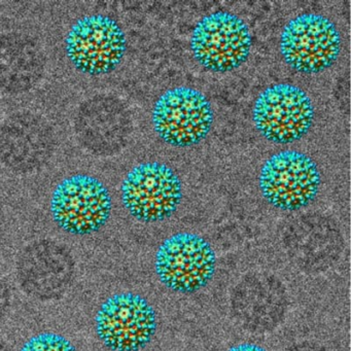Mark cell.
<instances>
[{"label":"cell","mask_w":351,"mask_h":351,"mask_svg":"<svg viewBox=\"0 0 351 351\" xmlns=\"http://www.w3.org/2000/svg\"><path fill=\"white\" fill-rule=\"evenodd\" d=\"M112 201L106 184L95 176L77 173L57 184L50 210L55 223L71 235L86 236L104 227Z\"/></svg>","instance_id":"1"},{"label":"cell","mask_w":351,"mask_h":351,"mask_svg":"<svg viewBox=\"0 0 351 351\" xmlns=\"http://www.w3.org/2000/svg\"><path fill=\"white\" fill-rule=\"evenodd\" d=\"M126 36L112 18L101 14L80 18L65 40V52L71 64L88 75L114 71L126 53Z\"/></svg>","instance_id":"2"},{"label":"cell","mask_w":351,"mask_h":351,"mask_svg":"<svg viewBox=\"0 0 351 351\" xmlns=\"http://www.w3.org/2000/svg\"><path fill=\"white\" fill-rule=\"evenodd\" d=\"M182 186L165 164L145 162L133 167L123 180L121 199L137 221L156 223L171 217L180 206Z\"/></svg>","instance_id":"3"},{"label":"cell","mask_w":351,"mask_h":351,"mask_svg":"<svg viewBox=\"0 0 351 351\" xmlns=\"http://www.w3.org/2000/svg\"><path fill=\"white\" fill-rule=\"evenodd\" d=\"M157 315L151 304L138 293L110 295L98 309L95 330L110 351H139L157 330Z\"/></svg>","instance_id":"4"},{"label":"cell","mask_w":351,"mask_h":351,"mask_svg":"<svg viewBox=\"0 0 351 351\" xmlns=\"http://www.w3.org/2000/svg\"><path fill=\"white\" fill-rule=\"evenodd\" d=\"M215 252L197 234H174L160 245L156 272L165 287L176 293H192L206 287L215 272Z\"/></svg>","instance_id":"5"},{"label":"cell","mask_w":351,"mask_h":351,"mask_svg":"<svg viewBox=\"0 0 351 351\" xmlns=\"http://www.w3.org/2000/svg\"><path fill=\"white\" fill-rule=\"evenodd\" d=\"M260 189L264 198L281 210H299L315 199L320 174L311 158L297 151L271 156L261 169Z\"/></svg>","instance_id":"6"},{"label":"cell","mask_w":351,"mask_h":351,"mask_svg":"<svg viewBox=\"0 0 351 351\" xmlns=\"http://www.w3.org/2000/svg\"><path fill=\"white\" fill-rule=\"evenodd\" d=\"M16 271L24 293L38 301H55L71 287L75 261L71 250L60 242L38 240L20 252Z\"/></svg>","instance_id":"7"},{"label":"cell","mask_w":351,"mask_h":351,"mask_svg":"<svg viewBox=\"0 0 351 351\" xmlns=\"http://www.w3.org/2000/svg\"><path fill=\"white\" fill-rule=\"evenodd\" d=\"M213 112L206 96L190 87H176L160 96L153 126L160 138L173 147L197 145L208 135Z\"/></svg>","instance_id":"8"},{"label":"cell","mask_w":351,"mask_h":351,"mask_svg":"<svg viewBox=\"0 0 351 351\" xmlns=\"http://www.w3.org/2000/svg\"><path fill=\"white\" fill-rule=\"evenodd\" d=\"M252 36L243 20L228 12H215L197 23L191 50L195 59L209 71L227 73L250 56Z\"/></svg>","instance_id":"9"},{"label":"cell","mask_w":351,"mask_h":351,"mask_svg":"<svg viewBox=\"0 0 351 351\" xmlns=\"http://www.w3.org/2000/svg\"><path fill=\"white\" fill-rule=\"evenodd\" d=\"M258 132L276 143H291L307 134L314 120L309 96L297 86L281 83L265 89L252 112Z\"/></svg>","instance_id":"10"},{"label":"cell","mask_w":351,"mask_h":351,"mask_svg":"<svg viewBox=\"0 0 351 351\" xmlns=\"http://www.w3.org/2000/svg\"><path fill=\"white\" fill-rule=\"evenodd\" d=\"M341 38L335 24L317 14H302L285 25L280 38V52L295 71L317 73L336 62Z\"/></svg>","instance_id":"11"},{"label":"cell","mask_w":351,"mask_h":351,"mask_svg":"<svg viewBox=\"0 0 351 351\" xmlns=\"http://www.w3.org/2000/svg\"><path fill=\"white\" fill-rule=\"evenodd\" d=\"M54 149L52 127L38 114L17 112L0 126V161L13 171H36L48 163Z\"/></svg>","instance_id":"12"},{"label":"cell","mask_w":351,"mask_h":351,"mask_svg":"<svg viewBox=\"0 0 351 351\" xmlns=\"http://www.w3.org/2000/svg\"><path fill=\"white\" fill-rule=\"evenodd\" d=\"M46 56L40 45L28 34L8 32L0 36V90L23 93L44 77Z\"/></svg>","instance_id":"13"},{"label":"cell","mask_w":351,"mask_h":351,"mask_svg":"<svg viewBox=\"0 0 351 351\" xmlns=\"http://www.w3.org/2000/svg\"><path fill=\"white\" fill-rule=\"evenodd\" d=\"M120 112L114 100L97 95L81 104L75 120L79 143L95 156L110 154L120 135Z\"/></svg>","instance_id":"14"},{"label":"cell","mask_w":351,"mask_h":351,"mask_svg":"<svg viewBox=\"0 0 351 351\" xmlns=\"http://www.w3.org/2000/svg\"><path fill=\"white\" fill-rule=\"evenodd\" d=\"M241 291H237V297L234 300L237 311L241 312L242 318H254V322H261V326H268L266 318L278 317L277 304L282 293L279 291V285L276 282L254 278L252 282H242Z\"/></svg>","instance_id":"15"},{"label":"cell","mask_w":351,"mask_h":351,"mask_svg":"<svg viewBox=\"0 0 351 351\" xmlns=\"http://www.w3.org/2000/svg\"><path fill=\"white\" fill-rule=\"evenodd\" d=\"M20 351H77V348L62 335L47 332L32 337Z\"/></svg>","instance_id":"16"},{"label":"cell","mask_w":351,"mask_h":351,"mask_svg":"<svg viewBox=\"0 0 351 351\" xmlns=\"http://www.w3.org/2000/svg\"><path fill=\"white\" fill-rule=\"evenodd\" d=\"M12 293L9 283L0 273V320L5 317L11 306Z\"/></svg>","instance_id":"17"},{"label":"cell","mask_w":351,"mask_h":351,"mask_svg":"<svg viewBox=\"0 0 351 351\" xmlns=\"http://www.w3.org/2000/svg\"><path fill=\"white\" fill-rule=\"evenodd\" d=\"M228 351H267L263 347L256 344H250V343H243V344L236 345L231 347Z\"/></svg>","instance_id":"18"},{"label":"cell","mask_w":351,"mask_h":351,"mask_svg":"<svg viewBox=\"0 0 351 351\" xmlns=\"http://www.w3.org/2000/svg\"><path fill=\"white\" fill-rule=\"evenodd\" d=\"M0 351H15L13 347L10 346L5 341L0 340Z\"/></svg>","instance_id":"19"}]
</instances>
